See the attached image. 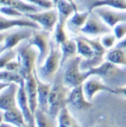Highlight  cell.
<instances>
[{"instance_id": "6da1fadb", "label": "cell", "mask_w": 126, "mask_h": 127, "mask_svg": "<svg viewBox=\"0 0 126 127\" xmlns=\"http://www.w3.org/2000/svg\"><path fill=\"white\" fill-rule=\"evenodd\" d=\"M90 76L100 78L108 87L113 89L126 86V67H121L105 61L99 67L88 71Z\"/></svg>"}, {"instance_id": "7a4b0ae2", "label": "cell", "mask_w": 126, "mask_h": 127, "mask_svg": "<svg viewBox=\"0 0 126 127\" xmlns=\"http://www.w3.org/2000/svg\"><path fill=\"white\" fill-rule=\"evenodd\" d=\"M61 70L58 71L52 83L49 98V114L54 119H57L61 110L68 105L69 88L65 85Z\"/></svg>"}, {"instance_id": "3957f363", "label": "cell", "mask_w": 126, "mask_h": 127, "mask_svg": "<svg viewBox=\"0 0 126 127\" xmlns=\"http://www.w3.org/2000/svg\"><path fill=\"white\" fill-rule=\"evenodd\" d=\"M62 54L60 45L55 41L54 39H51L50 50L49 56L47 57L43 65L39 67L37 73L41 80L46 83H52L56 77L58 71L62 67Z\"/></svg>"}, {"instance_id": "277c9868", "label": "cell", "mask_w": 126, "mask_h": 127, "mask_svg": "<svg viewBox=\"0 0 126 127\" xmlns=\"http://www.w3.org/2000/svg\"><path fill=\"white\" fill-rule=\"evenodd\" d=\"M82 59L79 56L69 59L63 72V81L69 89L82 85L90 77L89 71H82L80 64Z\"/></svg>"}, {"instance_id": "5b68a950", "label": "cell", "mask_w": 126, "mask_h": 127, "mask_svg": "<svg viewBox=\"0 0 126 127\" xmlns=\"http://www.w3.org/2000/svg\"><path fill=\"white\" fill-rule=\"evenodd\" d=\"M18 59L21 63V70L19 73L22 76L26 79L34 73L35 67V63L38 61V54L37 53L35 47L29 46L26 43L22 44L18 47Z\"/></svg>"}, {"instance_id": "8992f818", "label": "cell", "mask_w": 126, "mask_h": 127, "mask_svg": "<svg viewBox=\"0 0 126 127\" xmlns=\"http://www.w3.org/2000/svg\"><path fill=\"white\" fill-rule=\"evenodd\" d=\"M34 30L29 28H18V30H14L10 33L1 32V53L14 48L22 41H27L31 38L34 33Z\"/></svg>"}, {"instance_id": "52a82bcc", "label": "cell", "mask_w": 126, "mask_h": 127, "mask_svg": "<svg viewBox=\"0 0 126 127\" xmlns=\"http://www.w3.org/2000/svg\"><path fill=\"white\" fill-rule=\"evenodd\" d=\"M29 46L37 47L38 49V58L37 64L39 67L43 65L50 50L51 39L50 33L44 30H35L30 40L26 41Z\"/></svg>"}, {"instance_id": "ba28073f", "label": "cell", "mask_w": 126, "mask_h": 127, "mask_svg": "<svg viewBox=\"0 0 126 127\" xmlns=\"http://www.w3.org/2000/svg\"><path fill=\"white\" fill-rule=\"evenodd\" d=\"M79 31L91 37H97L101 35L109 34L112 29L106 25L97 14L91 11L85 26L79 30Z\"/></svg>"}, {"instance_id": "9c48e42d", "label": "cell", "mask_w": 126, "mask_h": 127, "mask_svg": "<svg viewBox=\"0 0 126 127\" xmlns=\"http://www.w3.org/2000/svg\"><path fill=\"white\" fill-rule=\"evenodd\" d=\"M93 11L112 30L118 24L126 23V11L112 9L107 6L97 7Z\"/></svg>"}, {"instance_id": "30bf717a", "label": "cell", "mask_w": 126, "mask_h": 127, "mask_svg": "<svg viewBox=\"0 0 126 127\" xmlns=\"http://www.w3.org/2000/svg\"><path fill=\"white\" fill-rule=\"evenodd\" d=\"M25 16L32 21L37 22L41 26L42 30L49 33L54 30L58 21V10H55L41 11L35 14H26Z\"/></svg>"}, {"instance_id": "8fae6325", "label": "cell", "mask_w": 126, "mask_h": 127, "mask_svg": "<svg viewBox=\"0 0 126 127\" xmlns=\"http://www.w3.org/2000/svg\"><path fill=\"white\" fill-rule=\"evenodd\" d=\"M83 91L86 98L89 102H92L95 95L100 91H105V92L111 94H115V89L108 87L100 78L97 76H90L86 79V81L83 83Z\"/></svg>"}, {"instance_id": "7c38bea8", "label": "cell", "mask_w": 126, "mask_h": 127, "mask_svg": "<svg viewBox=\"0 0 126 127\" xmlns=\"http://www.w3.org/2000/svg\"><path fill=\"white\" fill-rule=\"evenodd\" d=\"M19 85L16 83H10L6 88L1 90L0 95V108L2 111H8L17 108V95Z\"/></svg>"}, {"instance_id": "4fadbf2b", "label": "cell", "mask_w": 126, "mask_h": 127, "mask_svg": "<svg viewBox=\"0 0 126 127\" xmlns=\"http://www.w3.org/2000/svg\"><path fill=\"white\" fill-rule=\"evenodd\" d=\"M14 27L18 28H29L34 30H42L41 26L37 22L32 21L26 16L22 18H9L1 16L0 19V30L2 32L8 30Z\"/></svg>"}, {"instance_id": "5bb4252c", "label": "cell", "mask_w": 126, "mask_h": 127, "mask_svg": "<svg viewBox=\"0 0 126 127\" xmlns=\"http://www.w3.org/2000/svg\"><path fill=\"white\" fill-rule=\"evenodd\" d=\"M34 75L37 82L38 89V108L49 113V98L52 83H46L41 80L37 73V69L34 70Z\"/></svg>"}, {"instance_id": "9a60e30c", "label": "cell", "mask_w": 126, "mask_h": 127, "mask_svg": "<svg viewBox=\"0 0 126 127\" xmlns=\"http://www.w3.org/2000/svg\"><path fill=\"white\" fill-rule=\"evenodd\" d=\"M67 102L78 110H86L93 106L92 102H89L84 94L83 84L74 87L71 90L69 94Z\"/></svg>"}, {"instance_id": "2e32d148", "label": "cell", "mask_w": 126, "mask_h": 127, "mask_svg": "<svg viewBox=\"0 0 126 127\" xmlns=\"http://www.w3.org/2000/svg\"><path fill=\"white\" fill-rule=\"evenodd\" d=\"M26 83V82H25ZM17 102H18V106L22 111L25 118V122L27 125H35V119L34 115L31 112L28 98H27L26 91L25 88V83L21 86H19L18 92L17 95Z\"/></svg>"}, {"instance_id": "e0dca14e", "label": "cell", "mask_w": 126, "mask_h": 127, "mask_svg": "<svg viewBox=\"0 0 126 127\" xmlns=\"http://www.w3.org/2000/svg\"><path fill=\"white\" fill-rule=\"evenodd\" d=\"M25 88L26 91L27 98L30 105L31 112L34 115L35 111L38 108V89H37V82L34 73L26 79H25Z\"/></svg>"}, {"instance_id": "ac0fdd59", "label": "cell", "mask_w": 126, "mask_h": 127, "mask_svg": "<svg viewBox=\"0 0 126 127\" xmlns=\"http://www.w3.org/2000/svg\"><path fill=\"white\" fill-rule=\"evenodd\" d=\"M1 6H8L16 9L22 14H31L41 12L42 10L37 6L34 5L31 2L18 1V0H2L1 1Z\"/></svg>"}, {"instance_id": "d6986e66", "label": "cell", "mask_w": 126, "mask_h": 127, "mask_svg": "<svg viewBox=\"0 0 126 127\" xmlns=\"http://www.w3.org/2000/svg\"><path fill=\"white\" fill-rule=\"evenodd\" d=\"M1 122H6L16 127H26V123L20 109L17 108L8 111H2Z\"/></svg>"}, {"instance_id": "ffe728a7", "label": "cell", "mask_w": 126, "mask_h": 127, "mask_svg": "<svg viewBox=\"0 0 126 127\" xmlns=\"http://www.w3.org/2000/svg\"><path fill=\"white\" fill-rule=\"evenodd\" d=\"M107 6L112 9L126 11V1L125 0H97L91 2L89 6L88 10L93 11L95 8Z\"/></svg>"}, {"instance_id": "44dd1931", "label": "cell", "mask_w": 126, "mask_h": 127, "mask_svg": "<svg viewBox=\"0 0 126 127\" xmlns=\"http://www.w3.org/2000/svg\"><path fill=\"white\" fill-rule=\"evenodd\" d=\"M36 127H57L58 119H54L49 113L37 108L34 113Z\"/></svg>"}, {"instance_id": "7402d4cb", "label": "cell", "mask_w": 126, "mask_h": 127, "mask_svg": "<svg viewBox=\"0 0 126 127\" xmlns=\"http://www.w3.org/2000/svg\"><path fill=\"white\" fill-rule=\"evenodd\" d=\"M62 58V66L63 64L67 62L69 59L77 57V43L75 40L68 39L67 41L60 45Z\"/></svg>"}, {"instance_id": "603a6c76", "label": "cell", "mask_w": 126, "mask_h": 127, "mask_svg": "<svg viewBox=\"0 0 126 127\" xmlns=\"http://www.w3.org/2000/svg\"><path fill=\"white\" fill-rule=\"evenodd\" d=\"M106 61L118 66L126 67V49L114 47L106 53Z\"/></svg>"}, {"instance_id": "cb8c5ba5", "label": "cell", "mask_w": 126, "mask_h": 127, "mask_svg": "<svg viewBox=\"0 0 126 127\" xmlns=\"http://www.w3.org/2000/svg\"><path fill=\"white\" fill-rule=\"evenodd\" d=\"M57 119L58 127H81L76 119L70 114L67 106L61 110Z\"/></svg>"}, {"instance_id": "d4e9b609", "label": "cell", "mask_w": 126, "mask_h": 127, "mask_svg": "<svg viewBox=\"0 0 126 127\" xmlns=\"http://www.w3.org/2000/svg\"><path fill=\"white\" fill-rule=\"evenodd\" d=\"M77 43V54L85 60H89L94 57V52L89 44L85 41L84 37H77L75 39Z\"/></svg>"}, {"instance_id": "484cf974", "label": "cell", "mask_w": 126, "mask_h": 127, "mask_svg": "<svg viewBox=\"0 0 126 127\" xmlns=\"http://www.w3.org/2000/svg\"><path fill=\"white\" fill-rule=\"evenodd\" d=\"M0 79L1 82L6 83H16L21 86L25 83V79L19 72L9 71L6 70H1L0 72Z\"/></svg>"}, {"instance_id": "4316f807", "label": "cell", "mask_w": 126, "mask_h": 127, "mask_svg": "<svg viewBox=\"0 0 126 127\" xmlns=\"http://www.w3.org/2000/svg\"><path fill=\"white\" fill-rule=\"evenodd\" d=\"M90 13H91V11H89V10H86L85 12H81V13L76 11L72 17L70 18L69 23L73 28H75V29H77L79 30L85 26V24L86 21H87Z\"/></svg>"}, {"instance_id": "83f0119b", "label": "cell", "mask_w": 126, "mask_h": 127, "mask_svg": "<svg viewBox=\"0 0 126 127\" xmlns=\"http://www.w3.org/2000/svg\"><path fill=\"white\" fill-rule=\"evenodd\" d=\"M18 57V50L17 49H10L7 50L4 53H1V64L0 67L1 69H3L5 66L11 61H15V58Z\"/></svg>"}, {"instance_id": "f1b7e54d", "label": "cell", "mask_w": 126, "mask_h": 127, "mask_svg": "<svg viewBox=\"0 0 126 127\" xmlns=\"http://www.w3.org/2000/svg\"><path fill=\"white\" fill-rule=\"evenodd\" d=\"M1 14L2 15H6L7 17H10V18H22L24 17V14H21L20 12L18 11L16 9L8 6H1Z\"/></svg>"}, {"instance_id": "f546056e", "label": "cell", "mask_w": 126, "mask_h": 127, "mask_svg": "<svg viewBox=\"0 0 126 127\" xmlns=\"http://www.w3.org/2000/svg\"><path fill=\"white\" fill-rule=\"evenodd\" d=\"M117 38L114 36V34H106L104 37L101 38V43L103 45L105 49H112L114 45V44L116 43Z\"/></svg>"}, {"instance_id": "4dcf8cb0", "label": "cell", "mask_w": 126, "mask_h": 127, "mask_svg": "<svg viewBox=\"0 0 126 127\" xmlns=\"http://www.w3.org/2000/svg\"><path fill=\"white\" fill-rule=\"evenodd\" d=\"M34 5L37 6L41 10H54V7H56V2L55 1H29Z\"/></svg>"}, {"instance_id": "1f68e13d", "label": "cell", "mask_w": 126, "mask_h": 127, "mask_svg": "<svg viewBox=\"0 0 126 127\" xmlns=\"http://www.w3.org/2000/svg\"><path fill=\"white\" fill-rule=\"evenodd\" d=\"M113 33L117 40H122L126 36V23H120L113 28Z\"/></svg>"}, {"instance_id": "d6a6232c", "label": "cell", "mask_w": 126, "mask_h": 127, "mask_svg": "<svg viewBox=\"0 0 126 127\" xmlns=\"http://www.w3.org/2000/svg\"><path fill=\"white\" fill-rule=\"evenodd\" d=\"M2 70H6L9 71H14V72H19L21 70V63L18 59L17 61H11L5 66V67Z\"/></svg>"}, {"instance_id": "836d02e7", "label": "cell", "mask_w": 126, "mask_h": 127, "mask_svg": "<svg viewBox=\"0 0 126 127\" xmlns=\"http://www.w3.org/2000/svg\"><path fill=\"white\" fill-rule=\"evenodd\" d=\"M114 95H121V96L126 98V86L115 89V94H114Z\"/></svg>"}, {"instance_id": "e575fe53", "label": "cell", "mask_w": 126, "mask_h": 127, "mask_svg": "<svg viewBox=\"0 0 126 127\" xmlns=\"http://www.w3.org/2000/svg\"><path fill=\"white\" fill-rule=\"evenodd\" d=\"M115 47L118 48V49H126V37L122 40H121V41L115 45Z\"/></svg>"}, {"instance_id": "d590c367", "label": "cell", "mask_w": 126, "mask_h": 127, "mask_svg": "<svg viewBox=\"0 0 126 127\" xmlns=\"http://www.w3.org/2000/svg\"><path fill=\"white\" fill-rule=\"evenodd\" d=\"M1 127H16V126H12L6 122H1Z\"/></svg>"}]
</instances>
